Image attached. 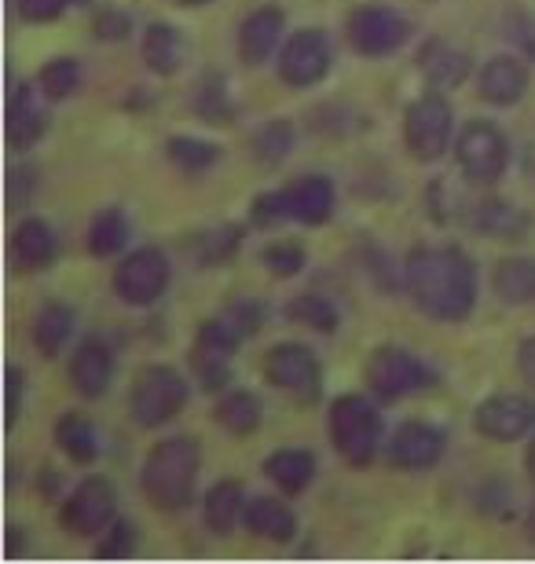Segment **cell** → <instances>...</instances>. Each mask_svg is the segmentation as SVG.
<instances>
[{
	"mask_svg": "<svg viewBox=\"0 0 535 564\" xmlns=\"http://www.w3.org/2000/svg\"><path fill=\"white\" fill-rule=\"evenodd\" d=\"M265 473L276 488H282L287 495H301L315 477V458L309 451L287 447V451H276V455L265 462Z\"/></svg>",
	"mask_w": 535,
	"mask_h": 564,
	"instance_id": "7402d4cb",
	"label": "cell"
},
{
	"mask_svg": "<svg viewBox=\"0 0 535 564\" xmlns=\"http://www.w3.org/2000/svg\"><path fill=\"white\" fill-rule=\"evenodd\" d=\"M451 107L440 93L422 96L418 104H411V110L404 115V143L418 162H437V158L448 151L451 140Z\"/></svg>",
	"mask_w": 535,
	"mask_h": 564,
	"instance_id": "52a82bcc",
	"label": "cell"
},
{
	"mask_svg": "<svg viewBox=\"0 0 535 564\" xmlns=\"http://www.w3.org/2000/svg\"><path fill=\"white\" fill-rule=\"evenodd\" d=\"M407 290L415 304L437 323H462L477 304V275L473 261L451 246L443 250H415L407 257Z\"/></svg>",
	"mask_w": 535,
	"mask_h": 564,
	"instance_id": "6da1fadb",
	"label": "cell"
},
{
	"mask_svg": "<svg viewBox=\"0 0 535 564\" xmlns=\"http://www.w3.org/2000/svg\"><path fill=\"white\" fill-rule=\"evenodd\" d=\"M477 228L492 235V239H521L532 228V217L525 209H517L514 202L488 198L477 206Z\"/></svg>",
	"mask_w": 535,
	"mask_h": 564,
	"instance_id": "d4e9b609",
	"label": "cell"
},
{
	"mask_svg": "<svg viewBox=\"0 0 535 564\" xmlns=\"http://www.w3.org/2000/svg\"><path fill=\"white\" fill-rule=\"evenodd\" d=\"M510 33H514V41H517L521 48H525V52L532 55V59H535V30L528 26V22L517 15L514 22H510Z\"/></svg>",
	"mask_w": 535,
	"mask_h": 564,
	"instance_id": "bcb514c9",
	"label": "cell"
},
{
	"mask_svg": "<svg viewBox=\"0 0 535 564\" xmlns=\"http://www.w3.org/2000/svg\"><path fill=\"white\" fill-rule=\"evenodd\" d=\"M265 378L268 386L290 392V397L312 400L320 392V359H315L312 348L282 341L265 356Z\"/></svg>",
	"mask_w": 535,
	"mask_h": 564,
	"instance_id": "30bf717a",
	"label": "cell"
},
{
	"mask_svg": "<svg viewBox=\"0 0 535 564\" xmlns=\"http://www.w3.org/2000/svg\"><path fill=\"white\" fill-rule=\"evenodd\" d=\"M114 517V488L104 477H88L63 506V524L74 535H96L104 532Z\"/></svg>",
	"mask_w": 535,
	"mask_h": 564,
	"instance_id": "4fadbf2b",
	"label": "cell"
},
{
	"mask_svg": "<svg viewBox=\"0 0 535 564\" xmlns=\"http://www.w3.org/2000/svg\"><path fill=\"white\" fill-rule=\"evenodd\" d=\"M216 422H221L227 433H235V436L254 433V429L260 425L257 397H254V392H246V389H232L227 397H221V403H216Z\"/></svg>",
	"mask_w": 535,
	"mask_h": 564,
	"instance_id": "f1b7e54d",
	"label": "cell"
},
{
	"mask_svg": "<svg viewBox=\"0 0 535 564\" xmlns=\"http://www.w3.org/2000/svg\"><path fill=\"white\" fill-rule=\"evenodd\" d=\"M290 220L287 217V202H282V191H268L254 202V224L260 228H276V224Z\"/></svg>",
	"mask_w": 535,
	"mask_h": 564,
	"instance_id": "ab89813d",
	"label": "cell"
},
{
	"mask_svg": "<svg viewBox=\"0 0 535 564\" xmlns=\"http://www.w3.org/2000/svg\"><path fill=\"white\" fill-rule=\"evenodd\" d=\"M282 26H287V19H282L279 8H260L254 11L243 30H238V55H243L246 66H260L268 59L271 52H276V44L282 37Z\"/></svg>",
	"mask_w": 535,
	"mask_h": 564,
	"instance_id": "ac0fdd59",
	"label": "cell"
},
{
	"mask_svg": "<svg viewBox=\"0 0 535 564\" xmlns=\"http://www.w3.org/2000/svg\"><path fill=\"white\" fill-rule=\"evenodd\" d=\"M195 110H199L202 118H210V121H224L227 115H232L221 74H210V77H202V82H199V88H195Z\"/></svg>",
	"mask_w": 535,
	"mask_h": 564,
	"instance_id": "8d00e7d4",
	"label": "cell"
},
{
	"mask_svg": "<svg viewBox=\"0 0 535 564\" xmlns=\"http://www.w3.org/2000/svg\"><path fill=\"white\" fill-rule=\"evenodd\" d=\"M199 466H202V451L195 436L162 440L143 462L140 473L143 495L162 513H180L184 506H191V495H195Z\"/></svg>",
	"mask_w": 535,
	"mask_h": 564,
	"instance_id": "7a4b0ae2",
	"label": "cell"
},
{
	"mask_svg": "<svg viewBox=\"0 0 535 564\" xmlns=\"http://www.w3.org/2000/svg\"><path fill=\"white\" fill-rule=\"evenodd\" d=\"M110 370H114V364H110L107 345L85 341L71 359V386L82 392V397L96 400V397H104L110 386Z\"/></svg>",
	"mask_w": 535,
	"mask_h": 564,
	"instance_id": "d6986e66",
	"label": "cell"
},
{
	"mask_svg": "<svg viewBox=\"0 0 535 564\" xmlns=\"http://www.w3.org/2000/svg\"><path fill=\"white\" fill-rule=\"evenodd\" d=\"M265 264L271 268L276 275H298L301 268H304V250L301 246H290V242H279V246H271V250L265 253Z\"/></svg>",
	"mask_w": 535,
	"mask_h": 564,
	"instance_id": "74e56055",
	"label": "cell"
},
{
	"mask_svg": "<svg viewBox=\"0 0 535 564\" xmlns=\"http://www.w3.org/2000/svg\"><path fill=\"white\" fill-rule=\"evenodd\" d=\"M165 286H169V261L154 246L129 253L118 264V272H114V293H118L125 304H132V308L154 304L165 293Z\"/></svg>",
	"mask_w": 535,
	"mask_h": 564,
	"instance_id": "9c48e42d",
	"label": "cell"
},
{
	"mask_svg": "<svg viewBox=\"0 0 535 564\" xmlns=\"http://www.w3.org/2000/svg\"><path fill=\"white\" fill-rule=\"evenodd\" d=\"M227 356H232V352L199 341V348H195V375H199V381L206 389H224L227 386V378H232V364H227Z\"/></svg>",
	"mask_w": 535,
	"mask_h": 564,
	"instance_id": "e575fe53",
	"label": "cell"
},
{
	"mask_svg": "<svg viewBox=\"0 0 535 564\" xmlns=\"http://www.w3.org/2000/svg\"><path fill=\"white\" fill-rule=\"evenodd\" d=\"M330 74V44L320 30H301L279 55V77L293 88H309Z\"/></svg>",
	"mask_w": 535,
	"mask_h": 564,
	"instance_id": "8fae6325",
	"label": "cell"
},
{
	"mask_svg": "<svg viewBox=\"0 0 535 564\" xmlns=\"http://www.w3.org/2000/svg\"><path fill=\"white\" fill-rule=\"evenodd\" d=\"M422 74L432 93H448V88L462 85L470 74V55H462L451 44H429V52L422 55Z\"/></svg>",
	"mask_w": 535,
	"mask_h": 564,
	"instance_id": "cb8c5ba5",
	"label": "cell"
},
{
	"mask_svg": "<svg viewBox=\"0 0 535 564\" xmlns=\"http://www.w3.org/2000/svg\"><path fill=\"white\" fill-rule=\"evenodd\" d=\"M165 151H169V162L180 165L184 173H202V169L216 165V158H221V147L195 140V137H173L165 143Z\"/></svg>",
	"mask_w": 535,
	"mask_h": 564,
	"instance_id": "1f68e13d",
	"label": "cell"
},
{
	"mask_svg": "<svg viewBox=\"0 0 535 564\" xmlns=\"http://www.w3.org/2000/svg\"><path fill=\"white\" fill-rule=\"evenodd\" d=\"M345 30H349L352 48H356L360 55H374V59H378V55H393L407 41V33H411L407 19L389 4H363V8H356L349 15Z\"/></svg>",
	"mask_w": 535,
	"mask_h": 564,
	"instance_id": "ba28073f",
	"label": "cell"
},
{
	"mask_svg": "<svg viewBox=\"0 0 535 564\" xmlns=\"http://www.w3.org/2000/svg\"><path fill=\"white\" fill-rule=\"evenodd\" d=\"M202 517H206V524L216 535L232 532L238 524V517H243V484H235V480L213 484L206 495V506H202Z\"/></svg>",
	"mask_w": 535,
	"mask_h": 564,
	"instance_id": "83f0119b",
	"label": "cell"
},
{
	"mask_svg": "<svg viewBox=\"0 0 535 564\" xmlns=\"http://www.w3.org/2000/svg\"><path fill=\"white\" fill-rule=\"evenodd\" d=\"M55 253H60V239L44 220L30 217L19 224L15 231V261L26 268V272H44V268L55 264Z\"/></svg>",
	"mask_w": 535,
	"mask_h": 564,
	"instance_id": "ffe728a7",
	"label": "cell"
},
{
	"mask_svg": "<svg viewBox=\"0 0 535 564\" xmlns=\"http://www.w3.org/2000/svg\"><path fill=\"white\" fill-rule=\"evenodd\" d=\"M44 129H49V110L41 107L38 93L30 85L15 88L8 96V143L15 151H26L44 137Z\"/></svg>",
	"mask_w": 535,
	"mask_h": 564,
	"instance_id": "2e32d148",
	"label": "cell"
},
{
	"mask_svg": "<svg viewBox=\"0 0 535 564\" xmlns=\"http://www.w3.org/2000/svg\"><path fill=\"white\" fill-rule=\"evenodd\" d=\"M66 4H71V0H19V11L30 22H52L63 15Z\"/></svg>",
	"mask_w": 535,
	"mask_h": 564,
	"instance_id": "b9f144b4",
	"label": "cell"
},
{
	"mask_svg": "<svg viewBox=\"0 0 535 564\" xmlns=\"http://www.w3.org/2000/svg\"><path fill=\"white\" fill-rule=\"evenodd\" d=\"M481 96L495 107H514L528 88V66L514 55H495L481 70Z\"/></svg>",
	"mask_w": 535,
	"mask_h": 564,
	"instance_id": "e0dca14e",
	"label": "cell"
},
{
	"mask_svg": "<svg viewBox=\"0 0 535 564\" xmlns=\"http://www.w3.org/2000/svg\"><path fill=\"white\" fill-rule=\"evenodd\" d=\"M282 202H287V217L298 224H327L334 217V184L327 176H301L282 191Z\"/></svg>",
	"mask_w": 535,
	"mask_h": 564,
	"instance_id": "9a60e30c",
	"label": "cell"
},
{
	"mask_svg": "<svg viewBox=\"0 0 535 564\" xmlns=\"http://www.w3.org/2000/svg\"><path fill=\"white\" fill-rule=\"evenodd\" d=\"M235 250H238V231L235 228L210 231L206 242H202V250H199V261L216 264V261H224V257H232Z\"/></svg>",
	"mask_w": 535,
	"mask_h": 564,
	"instance_id": "f35d334b",
	"label": "cell"
},
{
	"mask_svg": "<svg viewBox=\"0 0 535 564\" xmlns=\"http://www.w3.org/2000/svg\"><path fill=\"white\" fill-rule=\"evenodd\" d=\"M143 63L162 77L176 74V66L184 63V37H180V30L154 22L143 37Z\"/></svg>",
	"mask_w": 535,
	"mask_h": 564,
	"instance_id": "484cf974",
	"label": "cell"
},
{
	"mask_svg": "<svg viewBox=\"0 0 535 564\" xmlns=\"http://www.w3.org/2000/svg\"><path fill=\"white\" fill-rule=\"evenodd\" d=\"M129 242V220H125L121 209H104L88 228V250L96 257H114L125 250Z\"/></svg>",
	"mask_w": 535,
	"mask_h": 564,
	"instance_id": "4dcf8cb0",
	"label": "cell"
},
{
	"mask_svg": "<svg viewBox=\"0 0 535 564\" xmlns=\"http://www.w3.org/2000/svg\"><path fill=\"white\" fill-rule=\"evenodd\" d=\"M454 154H459V169L473 184H495L506 173L510 143L492 121H470L459 140H454Z\"/></svg>",
	"mask_w": 535,
	"mask_h": 564,
	"instance_id": "8992f818",
	"label": "cell"
},
{
	"mask_svg": "<svg viewBox=\"0 0 535 564\" xmlns=\"http://www.w3.org/2000/svg\"><path fill=\"white\" fill-rule=\"evenodd\" d=\"M22 370L19 367H8L4 370V429H15L19 422V411H22Z\"/></svg>",
	"mask_w": 535,
	"mask_h": 564,
	"instance_id": "60d3db41",
	"label": "cell"
},
{
	"mask_svg": "<svg viewBox=\"0 0 535 564\" xmlns=\"http://www.w3.org/2000/svg\"><path fill=\"white\" fill-rule=\"evenodd\" d=\"M184 8H202V4H210V0H180Z\"/></svg>",
	"mask_w": 535,
	"mask_h": 564,
	"instance_id": "c3c4849f",
	"label": "cell"
},
{
	"mask_svg": "<svg viewBox=\"0 0 535 564\" xmlns=\"http://www.w3.org/2000/svg\"><path fill=\"white\" fill-rule=\"evenodd\" d=\"M517 370H521V378H525V386L535 389V337H528V341L517 348Z\"/></svg>",
	"mask_w": 535,
	"mask_h": 564,
	"instance_id": "f6af8a7d",
	"label": "cell"
},
{
	"mask_svg": "<svg viewBox=\"0 0 535 564\" xmlns=\"http://www.w3.org/2000/svg\"><path fill=\"white\" fill-rule=\"evenodd\" d=\"M246 524L254 535H265L271 543H290L298 535V517L287 502L279 499H257L246 506Z\"/></svg>",
	"mask_w": 535,
	"mask_h": 564,
	"instance_id": "44dd1931",
	"label": "cell"
},
{
	"mask_svg": "<svg viewBox=\"0 0 535 564\" xmlns=\"http://www.w3.org/2000/svg\"><path fill=\"white\" fill-rule=\"evenodd\" d=\"M528 528H532V535H535V506H532V513H528Z\"/></svg>",
	"mask_w": 535,
	"mask_h": 564,
	"instance_id": "681fc988",
	"label": "cell"
},
{
	"mask_svg": "<svg viewBox=\"0 0 535 564\" xmlns=\"http://www.w3.org/2000/svg\"><path fill=\"white\" fill-rule=\"evenodd\" d=\"M330 440L349 466H367L378 455L382 422L367 397H338L330 408Z\"/></svg>",
	"mask_w": 535,
	"mask_h": 564,
	"instance_id": "3957f363",
	"label": "cell"
},
{
	"mask_svg": "<svg viewBox=\"0 0 535 564\" xmlns=\"http://www.w3.org/2000/svg\"><path fill=\"white\" fill-rule=\"evenodd\" d=\"M71 334H74V312L60 301L44 304L38 312V319H33V345H38V352L49 359L63 352L66 341H71Z\"/></svg>",
	"mask_w": 535,
	"mask_h": 564,
	"instance_id": "603a6c76",
	"label": "cell"
},
{
	"mask_svg": "<svg viewBox=\"0 0 535 564\" xmlns=\"http://www.w3.org/2000/svg\"><path fill=\"white\" fill-rule=\"evenodd\" d=\"M477 429L488 440H521L535 429V400L528 397H514V392H503V397H488L473 414Z\"/></svg>",
	"mask_w": 535,
	"mask_h": 564,
	"instance_id": "7c38bea8",
	"label": "cell"
},
{
	"mask_svg": "<svg viewBox=\"0 0 535 564\" xmlns=\"http://www.w3.org/2000/svg\"><path fill=\"white\" fill-rule=\"evenodd\" d=\"M38 85L49 99H66L77 93V85H82V66H77V59H52L41 70Z\"/></svg>",
	"mask_w": 535,
	"mask_h": 564,
	"instance_id": "836d02e7",
	"label": "cell"
},
{
	"mask_svg": "<svg viewBox=\"0 0 535 564\" xmlns=\"http://www.w3.org/2000/svg\"><path fill=\"white\" fill-rule=\"evenodd\" d=\"M99 557H129L132 554V528L129 524H114L110 539L96 550Z\"/></svg>",
	"mask_w": 535,
	"mask_h": 564,
	"instance_id": "7bdbcfd3",
	"label": "cell"
},
{
	"mask_svg": "<svg viewBox=\"0 0 535 564\" xmlns=\"http://www.w3.org/2000/svg\"><path fill=\"white\" fill-rule=\"evenodd\" d=\"M432 381H437V375H432L415 352H407L400 345H382L367 364V389L382 403L426 392Z\"/></svg>",
	"mask_w": 535,
	"mask_h": 564,
	"instance_id": "277c9868",
	"label": "cell"
},
{
	"mask_svg": "<svg viewBox=\"0 0 535 564\" xmlns=\"http://www.w3.org/2000/svg\"><path fill=\"white\" fill-rule=\"evenodd\" d=\"M188 403V386L173 367H143L132 381V419L143 429L165 425Z\"/></svg>",
	"mask_w": 535,
	"mask_h": 564,
	"instance_id": "5b68a950",
	"label": "cell"
},
{
	"mask_svg": "<svg viewBox=\"0 0 535 564\" xmlns=\"http://www.w3.org/2000/svg\"><path fill=\"white\" fill-rule=\"evenodd\" d=\"M71 4H88V0H71Z\"/></svg>",
	"mask_w": 535,
	"mask_h": 564,
	"instance_id": "f907efd6",
	"label": "cell"
},
{
	"mask_svg": "<svg viewBox=\"0 0 535 564\" xmlns=\"http://www.w3.org/2000/svg\"><path fill=\"white\" fill-rule=\"evenodd\" d=\"M440 455H443L440 429H432L426 422L400 425L389 444V462L396 469H429V466H437Z\"/></svg>",
	"mask_w": 535,
	"mask_h": 564,
	"instance_id": "5bb4252c",
	"label": "cell"
},
{
	"mask_svg": "<svg viewBox=\"0 0 535 564\" xmlns=\"http://www.w3.org/2000/svg\"><path fill=\"white\" fill-rule=\"evenodd\" d=\"M125 33H129V15H121V11H104L96 22V37L104 41H125Z\"/></svg>",
	"mask_w": 535,
	"mask_h": 564,
	"instance_id": "ee69618b",
	"label": "cell"
},
{
	"mask_svg": "<svg viewBox=\"0 0 535 564\" xmlns=\"http://www.w3.org/2000/svg\"><path fill=\"white\" fill-rule=\"evenodd\" d=\"M495 293L506 304H532L535 301V261L532 257H506V261H499Z\"/></svg>",
	"mask_w": 535,
	"mask_h": 564,
	"instance_id": "4316f807",
	"label": "cell"
},
{
	"mask_svg": "<svg viewBox=\"0 0 535 564\" xmlns=\"http://www.w3.org/2000/svg\"><path fill=\"white\" fill-rule=\"evenodd\" d=\"M249 147H254L257 162L279 165L282 158L290 154V147H293V129L287 126V121H271V126H265V129H257V132H254V140H249Z\"/></svg>",
	"mask_w": 535,
	"mask_h": 564,
	"instance_id": "d6a6232c",
	"label": "cell"
},
{
	"mask_svg": "<svg viewBox=\"0 0 535 564\" xmlns=\"http://www.w3.org/2000/svg\"><path fill=\"white\" fill-rule=\"evenodd\" d=\"M287 315H290L293 323H304V326H312V330H323V334H330L338 326L334 304L323 301V297H298L287 308Z\"/></svg>",
	"mask_w": 535,
	"mask_h": 564,
	"instance_id": "d590c367",
	"label": "cell"
},
{
	"mask_svg": "<svg viewBox=\"0 0 535 564\" xmlns=\"http://www.w3.org/2000/svg\"><path fill=\"white\" fill-rule=\"evenodd\" d=\"M525 469H528V477L535 480V440L528 444V455H525Z\"/></svg>",
	"mask_w": 535,
	"mask_h": 564,
	"instance_id": "7dc6e473",
	"label": "cell"
},
{
	"mask_svg": "<svg viewBox=\"0 0 535 564\" xmlns=\"http://www.w3.org/2000/svg\"><path fill=\"white\" fill-rule=\"evenodd\" d=\"M55 440H60V447L74 462H93L99 455L96 425L88 419H82V414H63V419L55 422Z\"/></svg>",
	"mask_w": 535,
	"mask_h": 564,
	"instance_id": "f546056e",
	"label": "cell"
}]
</instances>
